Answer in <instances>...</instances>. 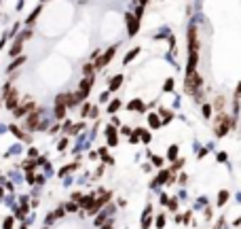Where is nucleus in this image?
I'll use <instances>...</instances> for the list:
<instances>
[{"mask_svg": "<svg viewBox=\"0 0 241 229\" xmlns=\"http://www.w3.org/2000/svg\"><path fill=\"white\" fill-rule=\"evenodd\" d=\"M199 85H201V77L197 74V72H190V74L186 77V91L193 94V91H197Z\"/></svg>", "mask_w": 241, "mask_h": 229, "instance_id": "obj_1", "label": "nucleus"}, {"mask_svg": "<svg viewBox=\"0 0 241 229\" xmlns=\"http://www.w3.org/2000/svg\"><path fill=\"white\" fill-rule=\"evenodd\" d=\"M38 113H40V111H34V115L28 117V123H25V127H30V130L38 127Z\"/></svg>", "mask_w": 241, "mask_h": 229, "instance_id": "obj_2", "label": "nucleus"}, {"mask_svg": "<svg viewBox=\"0 0 241 229\" xmlns=\"http://www.w3.org/2000/svg\"><path fill=\"white\" fill-rule=\"evenodd\" d=\"M127 21H129V34H136L138 32V19L131 17V15H127Z\"/></svg>", "mask_w": 241, "mask_h": 229, "instance_id": "obj_3", "label": "nucleus"}, {"mask_svg": "<svg viewBox=\"0 0 241 229\" xmlns=\"http://www.w3.org/2000/svg\"><path fill=\"white\" fill-rule=\"evenodd\" d=\"M129 108L131 111H144V104H142L140 100H133V102H129Z\"/></svg>", "mask_w": 241, "mask_h": 229, "instance_id": "obj_4", "label": "nucleus"}, {"mask_svg": "<svg viewBox=\"0 0 241 229\" xmlns=\"http://www.w3.org/2000/svg\"><path fill=\"white\" fill-rule=\"evenodd\" d=\"M148 123H150V127H161V121H159L157 115H150L148 117Z\"/></svg>", "mask_w": 241, "mask_h": 229, "instance_id": "obj_5", "label": "nucleus"}, {"mask_svg": "<svg viewBox=\"0 0 241 229\" xmlns=\"http://www.w3.org/2000/svg\"><path fill=\"white\" fill-rule=\"evenodd\" d=\"M121 81H123V77H117V79H112V83H110V89L114 91V89H117V87L121 85Z\"/></svg>", "mask_w": 241, "mask_h": 229, "instance_id": "obj_6", "label": "nucleus"}, {"mask_svg": "<svg viewBox=\"0 0 241 229\" xmlns=\"http://www.w3.org/2000/svg\"><path fill=\"white\" fill-rule=\"evenodd\" d=\"M226 197H228V193H226V191H220V204H224V201H226Z\"/></svg>", "mask_w": 241, "mask_h": 229, "instance_id": "obj_7", "label": "nucleus"}, {"mask_svg": "<svg viewBox=\"0 0 241 229\" xmlns=\"http://www.w3.org/2000/svg\"><path fill=\"white\" fill-rule=\"evenodd\" d=\"M119 106H121V102H119V100H117V102H112V104H110V108H108V111H110V113H114V111H117Z\"/></svg>", "mask_w": 241, "mask_h": 229, "instance_id": "obj_8", "label": "nucleus"}, {"mask_svg": "<svg viewBox=\"0 0 241 229\" xmlns=\"http://www.w3.org/2000/svg\"><path fill=\"white\" fill-rule=\"evenodd\" d=\"M209 113H211V106H209V104H207V106H203V115H205V117H207Z\"/></svg>", "mask_w": 241, "mask_h": 229, "instance_id": "obj_9", "label": "nucleus"}, {"mask_svg": "<svg viewBox=\"0 0 241 229\" xmlns=\"http://www.w3.org/2000/svg\"><path fill=\"white\" fill-rule=\"evenodd\" d=\"M176 155H178V149H176V146H171V149H169V157H176Z\"/></svg>", "mask_w": 241, "mask_h": 229, "instance_id": "obj_10", "label": "nucleus"}, {"mask_svg": "<svg viewBox=\"0 0 241 229\" xmlns=\"http://www.w3.org/2000/svg\"><path fill=\"white\" fill-rule=\"evenodd\" d=\"M11 225H13V218H6V223H4V229H11Z\"/></svg>", "mask_w": 241, "mask_h": 229, "instance_id": "obj_11", "label": "nucleus"}, {"mask_svg": "<svg viewBox=\"0 0 241 229\" xmlns=\"http://www.w3.org/2000/svg\"><path fill=\"white\" fill-rule=\"evenodd\" d=\"M171 87H174V81H167V83H165V91H169Z\"/></svg>", "mask_w": 241, "mask_h": 229, "instance_id": "obj_12", "label": "nucleus"}, {"mask_svg": "<svg viewBox=\"0 0 241 229\" xmlns=\"http://www.w3.org/2000/svg\"><path fill=\"white\" fill-rule=\"evenodd\" d=\"M152 161H155V166H161V163H163V159H161V157H152Z\"/></svg>", "mask_w": 241, "mask_h": 229, "instance_id": "obj_13", "label": "nucleus"}, {"mask_svg": "<svg viewBox=\"0 0 241 229\" xmlns=\"http://www.w3.org/2000/svg\"><path fill=\"white\" fill-rule=\"evenodd\" d=\"M66 208H68V212H74V210H76V206H74V204H68Z\"/></svg>", "mask_w": 241, "mask_h": 229, "instance_id": "obj_14", "label": "nucleus"}, {"mask_svg": "<svg viewBox=\"0 0 241 229\" xmlns=\"http://www.w3.org/2000/svg\"><path fill=\"white\" fill-rule=\"evenodd\" d=\"M237 96H241V83H239V87H237Z\"/></svg>", "mask_w": 241, "mask_h": 229, "instance_id": "obj_15", "label": "nucleus"}, {"mask_svg": "<svg viewBox=\"0 0 241 229\" xmlns=\"http://www.w3.org/2000/svg\"><path fill=\"white\" fill-rule=\"evenodd\" d=\"M104 229H110V225H106V227H104Z\"/></svg>", "mask_w": 241, "mask_h": 229, "instance_id": "obj_16", "label": "nucleus"}]
</instances>
